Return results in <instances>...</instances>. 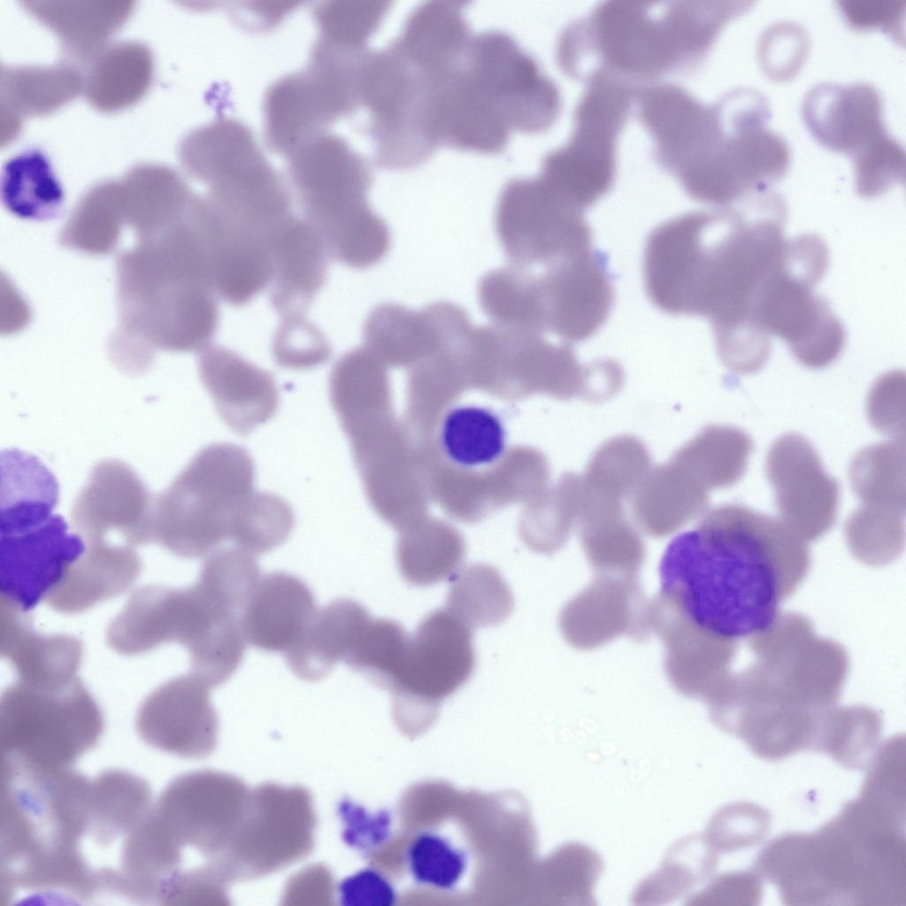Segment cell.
I'll list each match as a JSON object with an SVG mask.
<instances>
[{
	"instance_id": "52a82bcc",
	"label": "cell",
	"mask_w": 906,
	"mask_h": 906,
	"mask_svg": "<svg viewBox=\"0 0 906 906\" xmlns=\"http://www.w3.org/2000/svg\"><path fill=\"white\" fill-rule=\"evenodd\" d=\"M255 465L242 447L219 442L197 452L154 497L152 542L184 558L211 552L230 531L255 492Z\"/></svg>"
},
{
	"instance_id": "ac0fdd59",
	"label": "cell",
	"mask_w": 906,
	"mask_h": 906,
	"mask_svg": "<svg viewBox=\"0 0 906 906\" xmlns=\"http://www.w3.org/2000/svg\"><path fill=\"white\" fill-rule=\"evenodd\" d=\"M765 473L781 520L803 540H815L833 526L839 485L825 472L816 449L804 437H779L767 452Z\"/></svg>"
},
{
	"instance_id": "e7e4bbea",
	"label": "cell",
	"mask_w": 906,
	"mask_h": 906,
	"mask_svg": "<svg viewBox=\"0 0 906 906\" xmlns=\"http://www.w3.org/2000/svg\"><path fill=\"white\" fill-rule=\"evenodd\" d=\"M342 905L391 906L396 900L395 890L379 871L366 868L349 876L339 886Z\"/></svg>"
},
{
	"instance_id": "3957f363",
	"label": "cell",
	"mask_w": 906,
	"mask_h": 906,
	"mask_svg": "<svg viewBox=\"0 0 906 906\" xmlns=\"http://www.w3.org/2000/svg\"><path fill=\"white\" fill-rule=\"evenodd\" d=\"M91 780L70 768L1 765V891L17 889L77 899L93 868L86 838Z\"/></svg>"
},
{
	"instance_id": "d590c367",
	"label": "cell",
	"mask_w": 906,
	"mask_h": 906,
	"mask_svg": "<svg viewBox=\"0 0 906 906\" xmlns=\"http://www.w3.org/2000/svg\"><path fill=\"white\" fill-rule=\"evenodd\" d=\"M478 299L482 312L497 326L540 335L548 332L541 281L526 268L487 273L480 280Z\"/></svg>"
},
{
	"instance_id": "bcb514c9",
	"label": "cell",
	"mask_w": 906,
	"mask_h": 906,
	"mask_svg": "<svg viewBox=\"0 0 906 906\" xmlns=\"http://www.w3.org/2000/svg\"><path fill=\"white\" fill-rule=\"evenodd\" d=\"M879 732V720L871 710H825L819 716L811 749L830 755L848 768H864L873 757Z\"/></svg>"
},
{
	"instance_id": "be15d7a7",
	"label": "cell",
	"mask_w": 906,
	"mask_h": 906,
	"mask_svg": "<svg viewBox=\"0 0 906 906\" xmlns=\"http://www.w3.org/2000/svg\"><path fill=\"white\" fill-rule=\"evenodd\" d=\"M725 835L719 842L726 850L751 846L765 836L769 825L766 811L756 805L740 803L724 813Z\"/></svg>"
},
{
	"instance_id": "f546056e",
	"label": "cell",
	"mask_w": 906,
	"mask_h": 906,
	"mask_svg": "<svg viewBox=\"0 0 906 906\" xmlns=\"http://www.w3.org/2000/svg\"><path fill=\"white\" fill-rule=\"evenodd\" d=\"M273 277L270 301L283 318L303 315L324 286L327 251L316 228L291 217L271 241Z\"/></svg>"
},
{
	"instance_id": "f907efd6",
	"label": "cell",
	"mask_w": 906,
	"mask_h": 906,
	"mask_svg": "<svg viewBox=\"0 0 906 906\" xmlns=\"http://www.w3.org/2000/svg\"><path fill=\"white\" fill-rule=\"evenodd\" d=\"M91 194L76 208L61 231L60 242L92 255L111 253L125 222L122 199Z\"/></svg>"
},
{
	"instance_id": "83f0119b",
	"label": "cell",
	"mask_w": 906,
	"mask_h": 906,
	"mask_svg": "<svg viewBox=\"0 0 906 906\" xmlns=\"http://www.w3.org/2000/svg\"><path fill=\"white\" fill-rule=\"evenodd\" d=\"M26 612L1 597L2 657L26 685L57 688L72 683L82 660L81 641L69 634L35 631Z\"/></svg>"
},
{
	"instance_id": "ee69618b",
	"label": "cell",
	"mask_w": 906,
	"mask_h": 906,
	"mask_svg": "<svg viewBox=\"0 0 906 906\" xmlns=\"http://www.w3.org/2000/svg\"><path fill=\"white\" fill-rule=\"evenodd\" d=\"M410 640L398 622L371 618L343 662L374 686L393 692L403 671Z\"/></svg>"
},
{
	"instance_id": "681fc988",
	"label": "cell",
	"mask_w": 906,
	"mask_h": 906,
	"mask_svg": "<svg viewBox=\"0 0 906 906\" xmlns=\"http://www.w3.org/2000/svg\"><path fill=\"white\" fill-rule=\"evenodd\" d=\"M295 517L281 497L270 492H254L234 522L229 539L238 549L253 556L280 546L290 535Z\"/></svg>"
},
{
	"instance_id": "9f6ffc18",
	"label": "cell",
	"mask_w": 906,
	"mask_h": 906,
	"mask_svg": "<svg viewBox=\"0 0 906 906\" xmlns=\"http://www.w3.org/2000/svg\"><path fill=\"white\" fill-rule=\"evenodd\" d=\"M580 492V476L566 472L560 478L541 525L524 534L526 543L533 550L550 553L564 546L578 520Z\"/></svg>"
},
{
	"instance_id": "5bb4252c",
	"label": "cell",
	"mask_w": 906,
	"mask_h": 906,
	"mask_svg": "<svg viewBox=\"0 0 906 906\" xmlns=\"http://www.w3.org/2000/svg\"><path fill=\"white\" fill-rule=\"evenodd\" d=\"M290 177L302 210L320 235L356 220L372 208L371 173L346 142L318 136L295 149Z\"/></svg>"
},
{
	"instance_id": "4316f807",
	"label": "cell",
	"mask_w": 906,
	"mask_h": 906,
	"mask_svg": "<svg viewBox=\"0 0 906 906\" xmlns=\"http://www.w3.org/2000/svg\"><path fill=\"white\" fill-rule=\"evenodd\" d=\"M802 114L821 143L852 157L887 133L882 98L865 82L816 85L803 99Z\"/></svg>"
},
{
	"instance_id": "6125c7cd",
	"label": "cell",
	"mask_w": 906,
	"mask_h": 906,
	"mask_svg": "<svg viewBox=\"0 0 906 906\" xmlns=\"http://www.w3.org/2000/svg\"><path fill=\"white\" fill-rule=\"evenodd\" d=\"M838 4L841 13L853 27L881 28L898 41L903 36L905 1L850 0Z\"/></svg>"
},
{
	"instance_id": "94428289",
	"label": "cell",
	"mask_w": 906,
	"mask_h": 906,
	"mask_svg": "<svg viewBox=\"0 0 906 906\" xmlns=\"http://www.w3.org/2000/svg\"><path fill=\"white\" fill-rule=\"evenodd\" d=\"M870 422L884 434L904 438V376L890 372L881 377L868 396Z\"/></svg>"
},
{
	"instance_id": "816d5d0a",
	"label": "cell",
	"mask_w": 906,
	"mask_h": 906,
	"mask_svg": "<svg viewBox=\"0 0 906 906\" xmlns=\"http://www.w3.org/2000/svg\"><path fill=\"white\" fill-rule=\"evenodd\" d=\"M260 580L254 556L240 549L224 548L203 560L197 581L241 616Z\"/></svg>"
},
{
	"instance_id": "e575fe53",
	"label": "cell",
	"mask_w": 906,
	"mask_h": 906,
	"mask_svg": "<svg viewBox=\"0 0 906 906\" xmlns=\"http://www.w3.org/2000/svg\"><path fill=\"white\" fill-rule=\"evenodd\" d=\"M151 790L142 778L109 769L90 782L87 836L106 848L125 837L152 806Z\"/></svg>"
},
{
	"instance_id": "d4e9b609",
	"label": "cell",
	"mask_w": 906,
	"mask_h": 906,
	"mask_svg": "<svg viewBox=\"0 0 906 906\" xmlns=\"http://www.w3.org/2000/svg\"><path fill=\"white\" fill-rule=\"evenodd\" d=\"M647 610L637 577L596 574L562 609L559 628L579 649L601 647L621 634L642 641L650 633Z\"/></svg>"
},
{
	"instance_id": "d6986e66",
	"label": "cell",
	"mask_w": 906,
	"mask_h": 906,
	"mask_svg": "<svg viewBox=\"0 0 906 906\" xmlns=\"http://www.w3.org/2000/svg\"><path fill=\"white\" fill-rule=\"evenodd\" d=\"M224 233L271 243L291 218L289 194L257 150L227 163L211 180L207 197Z\"/></svg>"
},
{
	"instance_id": "11a10c76",
	"label": "cell",
	"mask_w": 906,
	"mask_h": 906,
	"mask_svg": "<svg viewBox=\"0 0 906 906\" xmlns=\"http://www.w3.org/2000/svg\"><path fill=\"white\" fill-rule=\"evenodd\" d=\"M275 364L306 370L327 362L332 348L324 333L303 315L288 316L277 327L272 343Z\"/></svg>"
},
{
	"instance_id": "7bdbcfd3",
	"label": "cell",
	"mask_w": 906,
	"mask_h": 906,
	"mask_svg": "<svg viewBox=\"0 0 906 906\" xmlns=\"http://www.w3.org/2000/svg\"><path fill=\"white\" fill-rule=\"evenodd\" d=\"M580 541L596 574L637 577L644 563V543L623 512L580 519Z\"/></svg>"
},
{
	"instance_id": "484cf974",
	"label": "cell",
	"mask_w": 906,
	"mask_h": 906,
	"mask_svg": "<svg viewBox=\"0 0 906 906\" xmlns=\"http://www.w3.org/2000/svg\"><path fill=\"white\" fill-rule=\"evenodd\" d=\"M198 372L218 414L235 434L246 436L276 413L279 393L273 376L238 353L209 346L201 351Z\"/></svg>"
},
{
	"instance_id": "cb8c5ba5",
	"label": "cell",
	"mask_w": 906,
	"mask_h": 906,
	"mask_svg": "<svg viewBox=\"0 0 906 906\" xmlns=\"http://www.w3.org/2000/svg\"><path fill=\"white\" fill-rule=\"evenodd\" d=\"M647 616L650 633L664 644L671 684L685 695L707 701L729 676L739 642L704 631L660 592L648 603Z\"/></svg>"
},
{
	"instance_id": "680465c9",
	"label": "cell",
	"mask_w": 906,
	"mask_h": 906,
	"mask_svg": "<svg viewBox=\"0 0 906 906\" xmlns=\"http://www.w3.org/2000/svg\"><path fill=\"white\" fill-rule=\"evenodd\" d=\"M905 511L871 503L856 509L846 522L847 537L853 548L895 549L903 539Z\"/></svg>"
},
{
	"instance_id": "8992f818",
	"label": "cell",
	"mask_w": 906,
	"mask_h": 906,
	"mask_svg": "<svg viewBox=\"0 0 906 906\" xmlns=\"http://www.w3.org/2000/svg\"><path fill=\"white\" fill-rule=\"evenodd\" d=\"M119 326L110 345L152 363L154 350L202 351L219 323L213 288L137 243L117 260Z\"/></svg>"
},
{
	"instance_id": "74e56055",
	"label": "cell",
	"mask_w": 906,
	"mask_h": 906,
	"mask_svg": "<svg viewBox=\"0 0 906 906\" xmlns=\"http://www.w3.org/2000/svg\"><path fill=\"white\" fill-rule=\"evenodd\" d=\"M753 449L751 438L728 426H709L680 448L672 461L707 491L726 488L746 472Z\"/></svg>"
},
{
	"instance_id": "1f68e13d",
	"label": "cell",
	"mask_w": 906,
	"mask_h": 906,
	"mask_svg": "<svg viewBox=\"0 0 906 906\" xmlns=\"http://www.w3.org/2000/svg\"><path fill=\"white\" fill-rule=\"evenodd\" d=\"M372 617L358 602L339 598L318 610L301 638L283 656L299 679L318 681L343 661Z\"/></svg>"
},
{
	"instance_id": "003e7915",
	"label": "cell",
	"mask_w": 906,
	"mask_h": 906,
	"mask_svg": "<svg viewBox=\"0 0 906 906\" xmlns=\"http://www.w3.org/2000/svg\"><path fill=\"white\" fill-rule=\"evenodd\" d=\"M340 810L344 822L343 836L348 843L360 850H367L383 841L388 820L382 815H368L349 802H342Z\"/></svg>"
},
{
	"instance_id": "4fadbf2b",
	"label": "cell",
	"mask_w": 906,
	"mask_h": 906,
	"mask_svg": "<svg viewBox=\"0 0 906 906\" xmlns=\"http://www.w3.org/2000/svg\"><path fill=\"white\" fill-rule=\"evenodd\" d=\"M250 795L245 784L233 775L195 771L169 782L151 810L182 851L188 847L211 860L232 838Z\"/></svg>"
},
{
	"instance_id": "836d02e7",
	"label": "cell",
	"mask_w": 906,
	"mask_h": 906,
	"mask_svg": "<svg viewBox=\"0 0 906 906\" xmlns=\"http://www.w3.org/2000/svg\"><path fill=\"white\" fill-rule=\"evenodd\" d=\"M58 501L57 480L38 458L18 449L1 453L0 532L46 521Z\"/></svg>"
},
{
	"instance_id": "03108f58",
	"label": "cell",
	"mask_w": 906,
	"mask_h": 906,
	"mask_svg": "<svg viewBox=\"0 0 906 906\" xmlns=\"http://www.w3.org/2000/svg\"><path fill=\"white\" fill-rule=\"evenodd\" d=\"M334 883L331 871L321 864L308 866L287 883L281 899L287 905H330Z\"/></svg>"
},
{
	"instance_id": "8d00e7d4",
	"label": "cell",
	"mask_w": 906,
	"mask_h": 906,
	"mask_svg": "<svg viewBox=\"0 0 906 906\" xmlns=\"http://www.w3.org/2000/svg\"><path fill=\"white\" fill-rule=\"evenodd\" d=\"M439 446L454 466L473 470L500 461L507 449L508 434L503 418L489 407L457 404L441 418Z\"/></svg>"
},
{
	"instance_id": "7402d4cb",
	"label": "cell",
	"mask_w": 906,
	"mask_h": 906,
	"mask_svg": "<svg viewBox=\"0 0 906 906\" xmlns=\"http://www.w3.org/2000/svg\"><path fill=\"white\" fill-rule=\"evenodd\" d=\"M639 115L656 143V156L680 180L711 153L725 134L717 106L674 86L638 90Z\"/></svg>"
},
{
	"instance_id": "f35d334b",
	"label": "cell",
	"mask_w": 906,
	"mask_h": 906,
	"mask_svg": "<svg viewBox=\"0 0 906 906\" xmlns=\"http://www.w3.org/2000/svg\"><path fill=\"white\" fill-rule=\"evenodd\" d=\"M365 347L378 359L404 364L427 356L437 344V330L429 308L410 310L384 303L371 311L364 328Z\"/></svg>"
},
{
	"instance_id": "ba28073f",
	"label": "cell",
	"mask_w": 906,
	"mask_h": 906,
	"mask_svg": "<svg viewBox=\"0 0 906 906\" xmlns=\"http://www.w3.org/2000/svg\"><path fill=\"white\" fill-rule=\"evenodd\" d=\"M102 711L77 678L57 688L19 681L0 701L1 760L54 770L72 767L97 743Z\"/></svg>"
},
{
	"instance_id": "f6af8a7d",
	"label": "cell",
	"mask_w": 906,
	"mask_h": 906,
	"mask_svg": "<svg viewBox=\"0 0 906 906\" xmlns=\"http://www.w3.org/2000/svg\"><path fill=\"white\" fill-rule=\"evenodd\" d=\"M848 473L852 489L862 503L905 511L904 438L861 450L852 459Z\"/></svg>"
},
{
	"instance_id": "db71d44e",
	"label": "cell",
	"mask_w": 906,
	"mask_h": 906,
	"mask_svg": "<svg viewBox=\"0 0 906 906\" xmlns=\"http://www.w3.org/2000/svg\"><path fill=\"white\" fill-rule=\"evenodd\" d=\"M407 864L411 876L419 884L449 890L463 876L466 857L444 837L425 832L410 844Z\"/></svg>"
},
{
	"instance_id": "91938a15",
	"label": "cell",
	"mask_w": 906,
	"mask_h": 906,
	"mask_svg": "<svg viewBox=\"0 0 906 906\" xmlns=\"http://www.w3.org/2000/svg\"><path fill=\"white\" fill-rule=\"evenodd\" d=\"M808 48V35L802 27L792 22H779L764 32L758 56L764 71L770 77L786 80L801 67Z\"/></svg>"
},
{
	"instance_id": "6f0895ef",
	"label": "cell",
	"mask_w": 906,
	"mask_h": 906,
	"mask_svg": "<svg viewBox=\"0 0 906 906\" xmlns=\"http://www.w3.org/2000/svg\"><path fill=\"white\" fill-rule=\"evenodd\" d=\"M856 186L859 194L875 196L903 180L905 151L888 133L853 157Z\"/></svg>"
},
{
	"instance_id": "5b68a950",
	"label": "cell",
	"mask_w": 906,
	"mask_h": 906,
	"mask_svg": "<svg viewBox=\"0 0 906 906\" xmlns=\"http://www.w3.org/2000/svg\"><path fill=\"white\" fill-rule=\"evenodd\" d=\"M648 3L610 2L571 26L558 58L572 75L646 81L699 60L695 25L684 2L659 9Z\"/></svg>"
},
{
	"instance_id": "30bf717a",
	"label": "cell",
	"mask_w": 906,
	"mask_h": 906,
	"mask_svg": "<svg viewBox=\"0 0 906 906\" xmlns=\"http://www.w3.org/2000/svg\"><path fill=\"white\" fill-rule=\"evenodd\" d=\"M498 241L517 266L546 268L594 249L584 210L540 175L509 180L495 211Z\"/></svg>"
},
{
	"instance_id": "603a6c76",
	"label": "cell",
	"mask_w": 906,
	"mask_h": 906,
	"mask_svg": "<svg viewBox=\"0 0 906 906\" xmlns=\"http://www.w3.org/2000/svg\"><path fill=\"white\" fill-rule=\"evenodd\" d=\"M154 496L126 463L117 459L98 462L75 499L72 523L88 543L104 541L117 531L129 546L152 542Z\"/></svg>"
},
{
	"instance_id": "9c48e42d",
	"label": "cell",
	"mask_w": 906,
	"mask_h": 906,
	"mask_svg": "<svg viewBox=\"0 0 906 906\" xmlns=\"http://www.w3.org/2000/svg\"><path fill=\"white\" fill-rule=\"evenodd\" d=\"M826 265L827 249L818 236L804 234L785 242L754 300L758 326L767 335L781 338L795 357L811 368L833 362L844 343L840 322L813 292Z\"/></svg>"
},
{
	"instance_id": "7dc6e473",
	"label": "cell",
	"mask_w": 906,
	"mask_h": 906,
	"mask_svg": "<svg viewBox=\"0 0 906 906\" xmlns=\"http://www.w3.org/2000/svg\"><path fill=\"white\" fill-rule=\"evenodd\" d=\"M650 457L638 438L622 435L603 443L580 477L584 487L623 501L649 470Z\"/></svg>"
},
{
	"instance_id": "f1b7e54d",
	"label": "cell",
	"mask_w": 906,
	"mask_h": 906,
	"mask_svg": "<svg viewBox=\"0 0 906 906\" xmlns=\"http://www.w3.org/2000/svg\"><path fill=\"white\" fill-rule=\"evenodd\" d=\"M317 611L305 582L288 572H272L260 579L240 623L249 644L284 654L301 638Z\"/></svg>"
},
{
	"instance_id": "60d3db41",
	"label": "cell",
	"mask_w": 906,
	"mask_h": 906,
	"mask_svg": "<svg viewBox=\"0 0 906 906\" xmlns=\"http://www.w3.org/2000/svg\"><path fill=\"white\" fill-rule=\"evenodd\" d=\"M214 244L211 281L214 291L226 303L245 305L271 284L273 261L269 243L220 237Z\"/></svg>"
},
{
	"instance_id": "277c9868",
	"label": "cell",
	"mask_w": 906,
	"mask_h": 906,
	"mask_svg": "<svg viewBox=\"0 0 906 906\" xmlns=\"http://www.w3.org/2000/svg\"><path fill=\"white\" fill-rule=\"evenodd\" d=\"M900 823L861 799L813 834H799L790 880L802 902L892 904L904 899Z\"/></svg>"
},
{
	"instance_id": "4dcf8cb0",
	"label": "cell",
	"mask_w": 906,
	"mask_h": 906,
	"mask_svg": "<svg viewBox=\"0 0 906 906\" xmlns=\"http://www.w3.org/2000/svg\"><path fill=\"white\" fill-rule=\"evenodd\" d=\"M141 570L142 561L129 546L104 541L88 543L45 601L58 612H81L125 593L136 581Z\"/></svg>"
},
{
	"instance_id": "ab89813d",
	"label": "cell",
	"mask_w": 906,
	"mask_h": 906,
	"mask_svg": "<svg viewBox=\"0 0 906 906\" xmlns=\"http://www.w3.org/2000/svg\"><path fill=\"white\" fill-rule=\"evenodd\" d=\"M0 194L11 213L27 219H54L64 203L63 188L47 156L35 148L24 150L4 163Z\"/></svg>"
},
{
	"instance_id": "8fae6325",
	"label": "cell",
	"mask_w": 906,
	"mask_h": 906,
	"mask_svg": "<svg viewBox=\"0 0 906 906\" xmlns=\"http://www.w3.org/2000/svg\"><path fill=\"white\" fill-rule=\"evenodd\" d=\"M316 815L310 794L266 783L250 791L246 810L226 848L210 860L228 879L280 871L312 851Z\"/></svg>"
},
{
	"instance_id": "7c38bea8",
	"label": "cell",
	"mask_w": 906,
	"mask_h": 906,
	"mask_svg": "<svg viewBox=\"0 0 906 906\" xmlns=\"http://www.w3.org/2000/svg\"><path fill=\"white\" fill-rule=\"evenodd\" d=\"M569 142L548 154L540 176L586 210L611 188L616 143L624 127L633 88L605 76L588 81Z\"/></svg>"
},
{
	"instance_id": "6da1fadb",
	"label": "cell",
	"mask_w": 906,
	"mask_h": 906,
	"mask_svg": "<svg viewBox=\"0 0 906 906\" xmlns=\"http://www.w3.org/2000/svg\"><path fill=\"white\" fill-rule=\"evenodd\" d=\"M786 212L782 197L765 189L660 223L644 245L648 298L663 312L706 318L720 357L760 352L769 337L754 300L784 246Z\"/></svg>"
},
{
	"instance_id": "9a60e30c",
	"label": "cell",
	"mask_w": 906,
	"mask_h": 906,
	"mask_svg": "<svg viewBox=\"0 0 906 906\" xmlns=\"http://www.w3.org/2000/svg\"><path fill=\"white\" fill-rule=\"evenodd\" d=\"M475 664L472 630L445 609L430 612L411 635L403 671L392 692L395 712L433 715L441 700L470 680Z\"/></svg>"
},
{
	"instance_id": "b9f144b4",
	"label": "cell",
	"mask_w": 906,
	"mask_h": 906,
	"mask_svg": "<svg viewBox=\"0 0 906 906\" xmlns=\"http://www.w3.org/2000/svg\"><path fill=\"white\" fill-rule=\"evenodd\" d=\"M513 608L512 592L499 571L472 564L453 577L444 609L473 630L503 622Z\"/></svg>"
},
{
	"instance_id": "7a4b0ae2",
	"label": "cell",
	"mask_w": 906,
	"mask_h": 906,
	"mask_svg": "<svg viewBox=\"0 0 906 906\" xmlns=\"http://www.w3.org/2000/svg\"><path fill=\"white\" fill-rule=\"evenodd\" d=\"M809 565L805 540L781 519L724 504L668 544L659 592L704 631L739 642L776 624Z\"/></svg>"
},
{
	"instance_id": "2e32d148",
	"label": "cell",
	"mask_w": 906,
	"mask_h": 906,
	"mask_svg": "<svg viewBox=\"0 0 906 906\" xmlns=\"http://www.w3.org/2000/svg\"><path fill=\"white\" fill-rule=\"evenodd\" d=\"M789 159L784 138L765 125L725 128L709 157L680 183L694 200L726 206L768 189L786 173Z\"/></svg>"
},
{
	"instance_id": "c3c4849f",
	"label": "cell",
	"mask_w": 906,
	"mask_h": 906,
	"mask_svg": "<svg viewBox=\"0 0 906 906\" xmlns=\"http://www.w3.org/2000/svg\"><path fill=\"white\" fill-rule=\"evenodd\" d=\"M465 547L460 538L445 531L413 535L397 548L396 561L403 579L416 587L447 580L461 565Z\"/></svg>"
},
{
	"instance_id": "e0dca14e",
	"label": "cell",
	"mask_w": 906,
	"mask_h": 906,
	"mask_svg": "<svg viewBox=\"0 0 906 906\" xmlns=\"http://www.w3.org/2000/svg\"><path fill=\"white\" fill-rule=\"evenodd\" d=\"M358 104L355 75L345 63L316 56L307 73L288 77L272 88L266 120L272 142L296 149L320 125Z\"/></svg>"
},
{
	"instance_id": "f5cc1de1",
	"label": "cell",
	"mask_w": 906,
	"mask_h": 906,
	"mask_svg": "<svg viewBox=\"0 0 906 906\" xmlns=\"http://www.w3.org/2000/svg\"><path fill=\"white\" fill-rule=\"evenodd\" d=\"M385 2H340L319 9L320 28L326 42L338 49L363 51L368 38L388 10Z\"/></svg>"
},
{
	"instance_id": "44dd1931",
	"label": "cell",
	"mask_w": 906,
	"mask_h": 906,
	"mask_svg": "<svg viewBox=\"0 0 906 906\" xmlns=\"http://www.w3.org/2000/svg\"><path fill=\"white\" fill-rule=\"evenodd\" d=\"M85 550L81 536L71 534L56 514L41 524L0 534L1 597L25 611L32 610Z\"/></svg>"
},
{
	"instance_id": "d6a6232c",
	"label": "cell",
	"mask_w": 906,
	"mask_h": 906,
	"mask_svg": "<svg viewBox=\"0 0 906 906\" xmlns=\"http://www.w3.org/2000/svg\"><path fill=\"white\" fill-rule=\"evenodd\" d=\"M708 502V491L670 461L647 472L632 494L631 510L646 534L664 537L702 515Z\"/></svg>"
},
{
	"instance_id": "ffe728a7",
	"label": "cell",
	"mask_w": 906,
	"mask_h": 906,
	"mask_svg": "<svg viewBox=\"0 0 906 906\" xmlns=\"http://www.w3.org/2000/svg\"><path fill=\"white\" fill-rule=\"evenodd\" d=\"M210 689L190 672L163 683L137 710L139 736L148 745L177 756L206 757L216 746L219 728Z\"/></svg>"
}]
</instances>
